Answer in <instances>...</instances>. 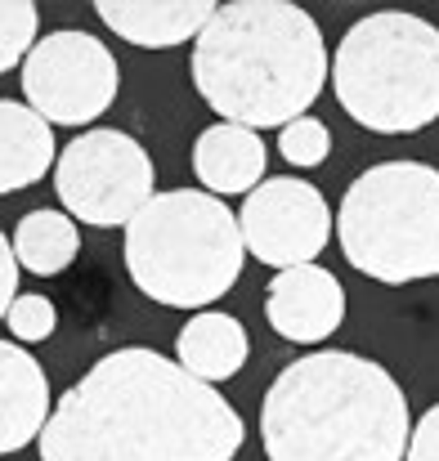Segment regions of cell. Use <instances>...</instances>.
I'll list each match as a JSON object with an SVG mask.
<instances>
[{
	"mask_svg": "<svg viewBox=\"0 0 439 461\" xmlns=\"http://www.w3.org/2000/svg\"><path fill=\"white\" fill-rule=\"evenodd\" d=\"M247 430L238 408L175 358L126 345L63 390L41 461H233Z\"/></svg>",
	"mask_w": 439,
	"mask_h": 461,
	"instance_id": "6da1fadb",
	"label": "cell"
},
{
	"mask_svg": "<svg viewBox=\"0 0 439 461\" xmlns=\"http://www.w3.org/2000/svg\"><path fill=\"white\" fill-rule=\"evenodd\" d=\"M261 444L270 461H404L413 417L377 358L318 349L288 363L265 390Z\"/></svg>",
	"mask_w": 439,
	"mask_h": 461,
	"instance_id": "7a4b0ae2",
	"label": "cell"
},
{
	"mask_svg": "<svg viewBox=\"0 0 439 461\" xmlns=\"http://www.w3.org/2000/svg\"><path fill=\"white\" fill-rule=\"evenodd\" d=\"M193 86L233 126L270 131L309 117L332 63L318 23L283 0L220 5L193 41Z\"/></svg>",
	"mask_w": 439,
	"mask_h": 461,
	"instance_id": "3957f363",
	"label": "cell"
},
{
	"mask_svg": "<svg viewBox=\"0 0 439 461\" xmlns=\"http://www.w3.org/2000/svg\"><path fill=\"white\" fill-rule=\"evenodd\" d=\"M122 256L148 301L202 313L242 278L247 242L224 197L206 188H170L126 224Z\"/></svg>",
	"mask_w": 439,
	"mask_h": 461,
	"instance_id": "277c9868",
	"label": "cell"
},
{
	"mask_svg": "<svg viewBox=\"0 0 439 461\" xmlns=\"http://www.w3.org/2000/svg\"><path fill=\"white\" fill-rule=\"evenodd\" d=\"M336 104L377 135H413L439 122V27L417 14L359 18L332 59Z\"/></svg>",
	"mask_w": 439,
	"mask_h": 461,
	"instance_id": "5b68a950",
	"label": "cell"
},
{
	"mask_svg": "<svg viewBox=\"0 0 439 461\" xmlns=\"http://www.w3.org/2000/svg\"><path fill=\"white\" fill-rule=\"evenodd\" d=\"M336 238L372 283L439 278V170L426 161H377L341 197Z\"/></svg>",
	"mask_w": 439,
	"mask_h": 461,
	"instance_id": "8992f818",
	"label": "cell"
},
{
	"mask_svg": "<svg viewBox=\"0 0 439 461\" xmlns=\"http://www.w3.org/2000/svg\"><path fill=\"white\" fill-rule=\"evenodd\" d=\"M157 170L140 140L113 126L77 135L54 166L59 206L95 229H126L157 197Z\"/></svg>",
	"mask_w": 439,
	"mask_h": 461,
	"instance_id": "52a82bcc",
	"label": "cell"
},
{
	"mask_svg": "<svg viewBox=\"0 0 439 461\" xmlns=\"http://www.w3.org/2000/svg\"><path fill=\"white\" fill-rule=\"evenodd\" d=\"M23 99L50 126H90L122 90V68L104 41L77 27H59L36 41L23 63Z\"/></svg>",
	"mask_w": 439,
	"mask_h": 461,
	"instance_id": "ba28073f",
	"label": "cell"
},
{
	"mask_svg": "<svg viewBox=\"0 0 439 461\" xmlns=\"http://www.w3.org/2000/svg\"><path fill=\"white\" fill-rule=\"evenodd\" d=\"M242 242L247 256H256L270 269H300L323 256L332 238V211L323 193L296 175H274L242 202Z\"/></svg>",
	"mask_w": 439,
	"mask_h": 461,
	"instance_id": "9c48e42d",
	"label": "cell"
},
{
	"mask_svg": "<svg viewBox=\"0 0 439 461\" xmlns=\"http://www.w3.org/2000/svg\"><path fill=\"white\" fill-rule=\"evenodd\" d=\"M265 318H270V327H274L283 340L318 345V340H327V336L345 322V292H341L336 274L323 269V265L283 269V274L270 283Z\"/></svg>",
	"mask_w": 439,
	"mask_h": 461,
	"instance_id": "30bf717a",
	"label": "cell"
},
{
	"mask_svg": "<svg viewBox=\"0 0 439 461\" xmlns=\"http://www.w3.org/2000/svg\"><path fill=\"white\" fill-rule=\"evenodd\" d=\"M50 417H54V394L45 367L18 340H0V457L41 444Z\"/></svg>",
	"mask_w": 439,
	"mask_h": 461,
	"instance_id": "8fae6325",
	"label": "cell"
},
{
	"mask_svg": "<svg viewBox=\"0 0 439 461\" xmlns=\"http://www.w3.org/2000/svg\"><path fill=\"white\" fill-rule=\"evenodd\" d=\"M220 5L211 0H99L95 14L108 32L140 50H170L197 41Z\"/></svg>",
	"mask_w": 439,
	"mask_h": 461,
	"instance_id": "7c38bea8",
	"label": "cell"
},
{
	"mask_svg": "<svg viewBox=\"0 0 439 461\" xmlns=\"http://www.w3.org/2000/svg\"><path fill=\"white\" fill-rule=\"evenodd\" d=\"M265 140L261 131L215 122L193 140V175L202 179L206 193L229 197V193H256L265 184Z\"/></svg>",
	"mask_w": 439,
	"mask_h": 461,
	"instance_id": "4fadbf2b",
	"label": "cell"
},
{
	"mask_svg": "<svg viewBox=\"0 0 439 461\" xmlns=\"http://www.w3.org/2000/svg\"><path fill=\"white\" fill-rule=\"evenodd\" d=\"M247 354H252L247 327L233 313H220V309L193 313L175 336V363L184 372H193L197 381H206V385H220V381L238 376L247 367Z\"/></svg>",
	"mask_w": 439,
	"mask_h": 461,
	"instance_id": "5bb4252c",
	"label": "cell"
},
{
	"mask_svg": "<svg viewBox=\"0 0 439 461\" xmlns=\"http://www.w3.org/2000/svg\"><path fill=\"white\" fill-rule=\"evenodd\" d=\"M54 166V126L32 104L0 99V193L32 188Z\"/></svg>",
	"mask_w": 439,
	"mask_h": 461,
	"instance_id": "9a60e30c",
	"label": "cell"
},
{
	"mask_svg": "<svg viewBox=\"0 0 439 461\" xmlns=\"http://www.w3.org/2000/svg\"><path fill=\"white\" fill-rule=\"evenodd\" d=\"M14 256H18V269H27L36 278L63 274L81 256L77 220L68 211H54V206H41V211L23 215V224L14 229Z\"/></svg>",
	"mask_w": 439,
	"mask_h": 461,
	"instance_id": "2e32d148",
	"label": "cell"
},
{
	"mask_svg": "<svg viewBox=\"0 0 439 461\" xmlns=\"http://www.w3.org/2000/svg\"><path fill=\"white\" fill-rule=\"evenodd\" d=\"M36 27L41 14L27 0H0V77L14 72L18 63H27V54L36 50Z\"/></svg>",
	"mask_w": 439,
	"mask_h": 461,
	"instance_id": "e0dca14e",
	"label": "cell"
},
{
	"mask_svg": "<svg viewBox=\"0 0 439 461\" xmlns=\"http://www.w3.org/2000/svg\"><path fill=\"white\" fill-rule=\"evenodd\" d=\"M279 153L288 157L292 166H323L327 153H332V135H327V126L318 122V117H300L292 126H283V135H279Z\"/></svg>",
	"mask_w": 439,
	"mask_h": 461,
	"instance_id": "ac0fdd59",
	"label": "cell"
},
{
	"mask_svg": "<svg viewBox=\"0 0 439 461\" xmlns=\"http://www.w3.org/2000/svg\"><path fill=\"white\" fill-rule=\"evenodd\" d=\"M5 327L14 331V340L36 345V340H50V336H54V327H59V309H54L50 296L27 292V296H18V301H14L9 318H5Z\"/></svg>",
	"mask_w": 439,
	"mask_h": 461,
	"instance_id": "d6986e66",
	"label": "cell"
},
{
	"mask_svg": "<svg viewBox=\"0 0 439 461\" xmlns=\"http://www.w3.org/2000/svg\"><path fill=\"white\" fill-rule=\"evenodd\" d=\"M404 461H439V403L422 412V421L413 426V444Z\"/></svg>",
	"mask_w": 439,
	"mask_h": 461,
	"instance_id": "ffe728a7",
	"label": "cell"
},
{
	"mask_svg": "<svg viewBox=\"0 0 439 461\" xmlns=\"http://www.w3.org/2000/svg\"><path fill=\"white\" fill-rule=\"evenodd\" d=\"M14 301H18V256H14V238L0 233V322L9 318Z\"/></svg>",
	"mask_w": 439,
	"mask_h": 461,
	"instance_id": "44dd1931",
	"label": "cell"
}]
</instances>
